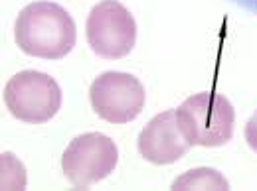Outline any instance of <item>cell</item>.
<instances>
[{"instance_id":"cell-9","label":"cell","mask_w":257,"mask_h":191,"mask_svg":"<svg viewBox=\"0 0 257 191\" xmlns=\"http://www.w3.org/2000/svg\"><path fill=\"white\" fill-rule=\"evenodd\" d=\"M243 134H245V142H247V146L257 152V112H253L251 118L247 120L245 132H243Z\"/></svg>"},{"instance_id":"cell-2","label":"cell","mask_w":257,"mask_h":191,"mask_svg":"<svg viewBox=\"0 0 257 191\" xmlns=\"http://www.w3.org/2000/svg\"><path fill=\"white\" fill-rule=\"evenodd\" d=\"M176 122L192 146L218 148L231 140L235 110L227 96L216 91H202L178 106Z\"/></svg>"},{"instance_id":"cell-8","label":"cell","mask_w":257,"mask_h":191,"mask_svg":"<svg viewBox=\"0 0 257 191\" xmlns=\"http://www.w3.org/2000/svg\"><path fill=\"white\" fill-rule=\"evenodd\" d=\"M172 190H229V184L218 170L196 168L172 182Z\"/></svg>"},{"instance_id":"cell-1","label":"cell","mask_w":257,"mask_h":191,"mask_svg":"<svg viewBox=\"0 0 257 191\" xmlns=\"http://www.w3.org/2000/svg\"><path fill=\"white\" fill-rule=\"evenodd\" d=\"M75 22L56 2L36 0L24 6L14 24L16 46L34 58L62 60L75 46Z\"/></svg>"},{"instance_id":"cell-3","label":"cell","mask_w":257,"mask_h":191,"mask_svg":"<svg viewBox=\"0 0 257 191\" xmlns=\"http://www.w3.org/2000/svg\"><path fill=\"white\" fill-rule=\"evenodd\" d=\"M4 102L14 118L28 124H44L58 114L62 89L52 75L26 69L8 79Z\"/></svg>"},{"instance_id":"cell-4","label":"cell","mask_w":257,"mask_h":191,"mask_svg":"<svg viewBox=\"0 0 257 191\" xmlns=\"http://www.w3.org/2000/svg\"><path fill=\"white\" fill-rule=\"evenodd\" d=\"M117 162L119 150L109 136L101 132H85L67 144L62 156V170L71 186L87 190L113 174Z\"/></svg>"},{"instance_id":"cell-7","label":"cell","mask_w":257,"mask_h":191,"mask_svg":"<svg viewBox=\"0 0 257 191\" xmlns=\"http://www.w3.org/2000/svg\"><path fill=\"white\" fill-rule=\"evenodd\" d=\"M137 144L141 156L155 166H168L178 162L192 146L184 138L176 122V110L172 108L159 112L143 128Z\"/></svg>"},{"instance_id":"cell-5","label":"cell","mask_w":257,"mask_h":191,"mask_svg":"<svg viewBox=\"0 0 257 191\" xmlns=\"http://www.w3.org/2000/svg\"><path fill=\"white\" fill-rule=\"evenodd\" d=\"M87 42L97 56L121 60L137 42V22L119 0H101L87 16Z\"/></svg>"},{"instance_id":"cell-6","label":"cell","mask_w":257,"mask_h":191,"mask_svg":"<svg viewBox=\"0 0 257 191\" xmlns=\"http://www.w3.org/2000/svg\"><path fill=\"white\" fill-rule=\"evenodd\" d=\"M89 100L99 118L111 124H127L143 112L147 93L135 75L107 71L91 83Z\"/></svg>"}]
</instances>
